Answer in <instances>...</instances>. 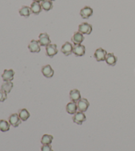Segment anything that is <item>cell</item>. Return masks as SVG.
I'll return each instance as SVG.
<instances>
[{"label":"cell","instance_id":"1","mask_svg":"<svg viewBox=\"0 0 135 151\" xmlns=\"http://www.w3.org/2000/svg\"><path fill=\"white\" fill-rule=\"evenodd\" d=\"M107 55V53L106 50L103 49L102 48H99L95 51L94 56L97 61L101 62L106 60Z\"/></svg>","mask_w":135,"mask_h":151},{"label":"cell","instance_id":"2","mask_svg":"<svg viewBox=\"0 0 135 151\" xmlns=\"http://www.w3.org/2000/svg\"><path fill=\"white\" fill-rule=\"evenodd\" d=\"M89 106H90V103H89L88 99L86 98H81L77 102V108L79 111L83 113L86 111Z\"/></svg>","mask_w":135,"mask_h":151},{"label":"cell","instance_id":"3","mask_svg":"<svg viewBox=\"0 0 135 151\" xmlns=\"http://www.w3.org/2000/svg\"><path fill=\"white\" fill-rule=\"evenodd\" d=\"M92 31V26L88 23H82L79 26V32L83 35H90Z\"/></svg>","mask_w":135,"mask_h":151},{"label":"cell","instance_id":"4","mask_svg":"<svg viewBox=\"0 0 135 151\" xmlns=\"http://www.w3.org/2000/svg\"><path fill=\"white\" fill-rule=\"evenodd\" d=\"M38 42L40 43V46L42 47H45L51 44V40L50 39L49 35L47 34L46 33H41L39 35V40Z\"/></svg>","mask_w":135,"mask_h":151},{"label":"cell","instance_id":"5","mask_svg":"<svg viewBox=\"0 0 135 151\" xmlns=\"http://www.w3.org/2000/svg\"><path fill=\"white\" fill-rule=\"evenodd\" d=\"M15 72L13 70H4V73L1 75L4 82H11L14 79Z\"/></svg>","mask_w":135,"mask_h":151},{"label":"cell","instance_id":"6","mask_svg":"<svg viewBox=\"0 0 135 151\" xmlns=\"http://www.w3.org/2000/svg\"><path fill=\"white\" fill-rule=\"evenodd\" d=\"M21 121L22 120L21 119L17 113H13L9 117V123L11 125L14 127H17L19 126L21 123Z\"/></svg>","mask_w":135,"mask_h":151},{"label":"cell","instance_id":"7","mask_svg":"<svg viewBox=\"0 0 135 151\" xmlns=\"http://www.w3.org/2000/svg\"><path fill=\"white\" fill-rule=\"evenodd\" d=\"M86 120V115L84 114L83 112L78 111L74 115L73 117H72V121L73 122L77 123V125H82V124L85 122Z\"/></svg>","mask_w":135,"mask_h":151},{"label":"cell","instance_id":"8","mask_svg":"<svg viewBox=\"0 0 135 151\" xmlns=\"http://www.w3.org/2000/svg\"><path fill=\"white\" fill-rule=\"evenodd\" d=\"M86 48L84 45H75L73 46V50L72 53L76 56H82L85 55Z\"/></svg>","mask_w":135,"mask_h":151},{"label":"cell","instance_id":"9","mask_svg":"<svg viewBox=\"0 0 135 151\" xmlns=\"http://www.w3.org/2000/svg\"><path fill=\"white\" fill-rule=\"evenodd\" d=\"M72 50H73V46L71 42H66L62 45L61 51V52L64 54L65 56H69L72 53Z\"/></svg>","mask_w":135,"mask_h":151},{"label":"cell","instance_id":"10","mask_svg":"<svg viewBox=\"0 0 135 151\" xmlns=\"http://www.w3.org/2000/svg\"><path fill=\"white\" fill-rule=\"evenodd\" d=\"M46 55L50 58H53L58 52V47L55 44H50L45 47Z\"/></svg>","mask_w":135,"mask_h":151},{"label":"cell","instance_id":"11","mask_svg":"<svg viewBox=\"0 0 135 151\" xmlns=\"http://www.w3.org/2000/svg\"><path fill=\"white\" fill-rule=\"evenodd\" d=\"M28 49L32 53L40 52L41 48L39 42L36 40H32L28 45Z\"/></svg>","mask_w":135,"mask_h":151},{"label":"cell","instance_id":"12","mask_svg":"<svg viewBox=\"0 0 135 151\" xmlns=\"http://www.w3.org/2000/svg\"><path fill=\"white\" fill-rule=\"evenodd\" d=\"M93 14V9L88 6H85L80 12V15L82 19H87Z\"/></svg>","mask_w":135,"mask_h":151},{"label":"cell","instance_id":"13","mask_svg":"<svg viewBox=\"0 0 135 151\" xmlns=\"http://www.w3.org/2000/svg\"><path fill=\"white\" fill-rule=\"evenodd\" d=\"M84 40H85V37H84L83 34H82L80 32H75L74 33L73 36L71 38L72 42L74 43L75 45H80L82 43Z\"/></svg>","mask_w":135,"mask_h":151},{"label":"cell","instance_id":"14","mask_svg":"<svg viewBox=\"0 0 135 151\" xmlns=\"http://www.w3.org/2000/svg\"><path fill=\"white\" fill-rule=\"evenodd\" d=\"M42 73L44 76L45 78H52L54 74V70L52 69L50 65L48 64V65L44 66L42 68Z\"/></svg>","mask_w":135,"mask_h":151},{"label":"cell","instance_id":"15","mask_svg":"<svg viewBox=\"0 0 135 151\" xmlns=\"http://www.w3.org/2000/svg\"><path fill=\"white\" fill-rule=\"evenodd\" d=\"M69 97L71 101L75 102V103H77L81 99L80 91L77 90V89H74V90H71L69 93Z\"/></svg>","mask_w":135,"mask_h":151},{"label":"cell","instance_id":"16","mask_svg":"<svg viewBox=\"0 0 135 151\" xmlns=\"http://www.w3.org/2000/svg\"><path fill=\"white\" fill-rule=\"evenodd\" d=\"M105 61L106 62V63L108 64V65H109L111 66H115V64H117V56H115L113 52L108 53L106 56V60Z\"/></svg>","mask_w":135,"mask_h":151},{"label":"cell","instance_id":"17","mask_svg":"<svg viewBox=\"0 0 135 151\" xmlns=\"http://www.w3.org/2000/svg\"><path fill=\"white\" fill-rule=\"evenodd\" d=\"M31 9L32 11V13H33L35 15H38L41 13L42 7L41 6V4H40V3L33 1L31 4Z\"/></svg>","mask_w":135,"mask_h":151},{"label":"cell","instance_id":"18","mask_svg":"<svg viewBox=\"0 0 135 151\" xmlns=\"http://www.w3.org/2000/svg\"><path fill=\"white\" fill-rule=\"evenodd\" d=\"M77 103H75V102H69L66 106V111L69 114H75V113H77Z\"/></svg>","mask_w":135,"mask_h":151},{"label":"cell","instance_id":"19","mask_svg":"<svg viewBox=\"0 0 135 151\" xmlns=\"http://www.w3.org/2000/svg\"><path fill=\"white\" fill-rule=\"evenodd\" d=\"M19 12V14L21 16H23V17L25 18H28V17H30V15H31L32 11L31 7L23 5V6L19 9V12Z\"/></svg>","mask_w":135,"mask_h":151},{"label":"cell","instance_id":"20","mask_svg":"<svg viewBox=\"0 0 135 151\" xmlns=\"http://www.w3.org/2000/svg\"><path fill=\"white\" fill-rule=\"evenodd\" d=\"M13 88V83L11 82H4L1 86V90L6 93H9Z\"/></svg>","mask_w":135,"mask_h":151},{"label":"cell","instance_id":"21","mask_svg":"<svg viewBox=\"0 0 135 151\" xmlns=\"http://www.w3.org/2000/svg\"><path fill=\"white\" fill-rule=\"evenodd\" d=\"M18 116L23 121H26L31 116L30 113L26 109H21L18 110Z\"/></svg>","mask_w":135,"mask_h":151},{"label":"cell","instance_id":"22","mask_svg":"<svg viewBox=\"0 0 135 151\" xmlns=\"http://www.w3.org/2000/svg\"><path fill=\"white\" fill-rule=\"evenodd\" d=\"M41 6L45 12H48L53 8V3L50 0H43L41 2Z\"/></svg>","mask_w":135,"mask_h":151},{"label":"cell","instance_id":"23","mask_svg":"<svg viewBox=\"0 0 135 151\" xmlns=\"http://www.w3.org/2000/svg\"><path fill=\"white\" fill-rule=\"evenodd\" d=\"M53 139V137L51 134H45L43 135L42 138L41 139V143L43 145H51L52 142V141Z\"/></svg>","mask_w":135,"mask_h":151},{"label":"cell","instance_id":"24","mask_svg":"<svg viewBox=\"0 0 135 151\" xmlns=\"http://www.w3.org/2000/svg\"><path fill=\"white\" fill-rule=\"evenodd\" d=\"M10 123L7 121L1 119L0 120V131L2 132H7L10 129Z\"/></svg>","mask_w":135,"mask_h":151},{"label":"cell","instance_id":"25","mask_svg":"<svg viewBox=\"0 0 135 151\" xmlns=\"http://www.w3.org/2000/svg\"><path fill=\"white\" fill-rule=\"evenodd\" d=\"M7 94L5 91L0 90V102H4L6 100L7 98Z\"/></svg>","mask_w":135,"mask_h":151},{"label":"cell","instance_id":"26","mask_svg":"<svg viewBox=\"0 0 135 151\" xmlns=\"http://www.w3.org/2000/svg\"><path fill=\"white\" fill-rule=\"evenodd\" d=\"M41 151H53L51 145H43L41 147Z\"/></svg>","mask_w":135,"mask_h":151},{"label":"cell","instance_id":"27","mask_svg":"<svg viewBox=\"0 0 135 151\" xmlns=\"http://www.w3.org/2000/svg\"><path fill=\"white\" fill-rule=\"evenodd\" d=\"M43 0H33V1L34 2H37V3H40V2H42Z\"/></svg>","mask_w":135,"mask_h":151},{"label":"cell","instance_id":"28","mask_svg":"<svg viewBox=\"0 0 135 151\" xmlns=\"http://www.w3.org/2000/svg\"><path fill=\"white\" fill-rule=\"evenodd\" d=\"M50 1H55V0H50Z\"/></svg>","mask_w":135,"mask_h":151}]
</instances>
